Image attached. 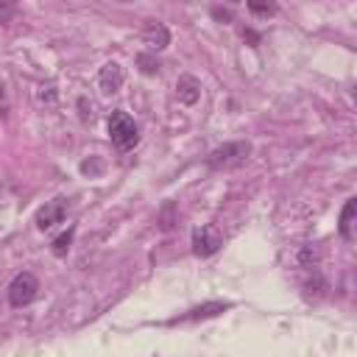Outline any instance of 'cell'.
Instances as JSON below:
<instances>
[{
	"instance_id": "cell-12",
	"label": "cell",
	"mask_w": 357,
	"mask_h": 357,
	"mask_svg": "<svg viewBox=\"0 0 357 357\" xmlns=\"http://www.w3.org/2000/svg\"><path fill=\"white\" fill-rule=\"evenodd\" d=\"M137 67H139L142 75H156L159 73V59L151 56V53H139L137 56Z\"/></svg>"
},
{
	"instance_id": "cell-9",
	"label": "cell",
	"mask_w": 357,
	"mask_h": 357,
	"mask_svg": "<svg viewBox=\"0 0 357 357\" xmlns=\"http://www.w3.org/2000/svg\"><path fill=\"white\" fill-rule=\"evenodd\" d=\"M176 98H178L181 103H187V106L198 103V98H201V84H198V78L181 75V78L176 81Z\"/></svg>"
},
{
	"instance_id": "cell-13",
	"label": "cell",
	"mask_w": 357,
	"mask_h": 357,
	"mask_svg": "<svg viewBox=\"0 0 357 357\" xmlns=\"http://www.w3.org/2000/svg\"><path fill=\"white\" fill-rule=\"evenodd\" d=\"M73 234H75V229L70 226L67 231H61V234H59V237L53 240V254H56V257H64V254L70 251V243H73Z\"/></svg>"
},
{
	"instance_id": "cell-8",
	"label": "cell",
	"mask_w": 357,
	"mask_h": 357,
	"mask_svg": "<svg viewBox=\"0 0 357 357\" xmlns=\"http://www.w3.org/2000/svg\"><path fill=\"white\" fill-rule=\"evenodd\" d=\"M142 42L148 45V50H162L170 45V31L162 22H148L142 31Z\"/></svg>"
},
{
	"instance_id": "cell-2",
	"label": "cell",
	"mask_w": 357,
	"mask_h": 357,
	"mask_svg": "<svg viewBox=\"0 0 357 357\" xmlns=\"http://www.w3.org/2000/svg\"><path fill=\"white\" fill-rule=\"evenodd\" d=\"M251 153V145L248 142H226L220 148H215L209 156H206V165L212 170H226V167H237L245 162V156Z\"/></svg>"
},
{
	"instance_id": "cell-16",
	"label": "cell",
	"mask_w": 357,
	"mask_h": 357,
	"mask_svg": "<svg viewBox=\"0 0 357 357\" xmlns=\"http://www.w3.org/2000/svg\"><path fill=\"white\" fill-rule=\"evenodd\" d=\"M117 3H131V0H117Z\"/></svg>"
},
{
	"instance_id": "cell-15",
	"label": "cell",
	"mask_w": 357,
	"mask_h": 357,
	"mask_svg": "<svg viewBox=\"0 0 357 357\" xmlns=\"http://www.w3.org/2000/svg\"><path fill=\"white\" fill-rule=\"evenodd\" d=\"M6 112H8V103H6V89L0 86V117H6Z\"/></svg>"
},
{
	"instance_id": "cell-5",
	"label": "cell",
	"mask_w": 357,
	"mask_h": 357,
	"mask_svg": "<svg viewBox=\"0 0 357 357\" xmlns=\"http://www.w3.org/2000/svg\"><path fill=\"white\" fill-rule=\"evenodd\" d=\"M64 215H67V201H64V198L47 201V204L36 212V229L47 231V229H53L56 223H61V220H64Z\"/></svg>"
},
{
	"instance_id": "cell-11",
	"label": "cell",
	"mask_w": 357,
	"mask_h": 357,
	"mask_svg": "<svg viewBox=\"0 0 357 357\" xmlns=\"http://www.w3.org/2000/svg\"><path fill=\"white\" fill-rule=\"evenodd\" d=\"M245 6H248V11L254 17H273L276 14V3L273 0H245Z\"/></svg>"
},
{
	"instance_id": "cell-10",
	"label": "cell",
	"mask_w": 357,
	"mask_h": 357,
	"mask_svg": "<svg viewBox=\"0 0 357 357\" xmlns=\"http://www.w3.org/2000/svg\"><path fill=\"white\" fill-rule=\"evenodd\" d=\"M354 212H357V201H354V198H349V201L343 204L340 226H337V231H340V237H343V240H351V237H354V231H351V226H354Z\"/></svg>"
},
{
	"instance_id": "cell-6",
	"label": "cell",
	"mask_w": 357,
	"mask_h": 357,
	"mask_svg": "<svg viewBox=\"0 0 357 357\" xmlns=\"http://www.w3.org/2000/svg\"><path fill=\"white\" fill-rule=\"evenodd\" d=\"M98 86H100L103 95H114V92L123 86V67H120L117 61L103 64L100 73H98Z\"/></svg>"
},
{
	"instance_id": "cell-1",
	"label": "cell",
	"mask_w": 357,
	"mask_h": 357,
	"mask_svg": "<svg viewBox=\"0 0 357 357\" xmlns=\"http://www.w3.org/2000/svg\"><path fill=\"white\" fill-rule=\"evenodd\" d=\"M109 139H112V145L117 151H128V148L137 145L139 131H137L134 120L126 112H112V117H109Z\"/></svg>"
},
{
	"instance_id": "cell-14",
	"label": "cell",
	"mask_w": 357,
	"mask_h": 357,
	"mask_svg": "<svg viewBox=\"0 0 357 357\" xmlns=\"http://www.w3.org/2000/svg\"><path fill=\"white\" fill-rule=\"evenodd\" d=\"M14 11H17V0H0V25L11 22Z\"/></svg>"
},
{
	"instance_id": "cell-3",
	"label": "cell",
	"mask_w": 357,
	"mask_h": 357,
	"mask_svg": "<svg viewBox=\"0 0 357 357\" xmlns=\"http://www.w3.org/2000/svg\"><path fill=\"white\" fill-rule=\"evenodd\" d=\"M36 293H39V279H36L33 273H28V271L17 273V276L11 279V284H8V301H11V307H25V304H31V301L36 298Z\"/></svg>"
},
{
	"instance_id": "cell-7",
	"label": "cell",
	"mask_w": 357,
	"mask_h": 357,
	"mask_svg": "<svg viewBox=\"0 0 357 357\" xmlns=\"http://www.w3.org/2000/svg\"><path fill=\"white\" fill-rule=\"evenodd\" d=\"M229 307H231L229 301H206V304H198V307H192L187 315H181V318H173L170 324H178V321H204V318H215V315L226 312Z\"/></svg>"
},
{
	"instance_id": "cell-4",
	"label": "cell",
	"mask_w": 357,
	"mask_h": 357,
	"mask_svg": "<svg viewBox=\"0 0 357 357\" xmlns=\"http://www.w3.org/2000/svg\"><path fill=\"white\" fill-rule=\"evenodd\" d=\"M223 245V234L218 226L212 223H204L192 231V254L195 257H212L218 248Z\"/></svg>"
}]
</instances>
